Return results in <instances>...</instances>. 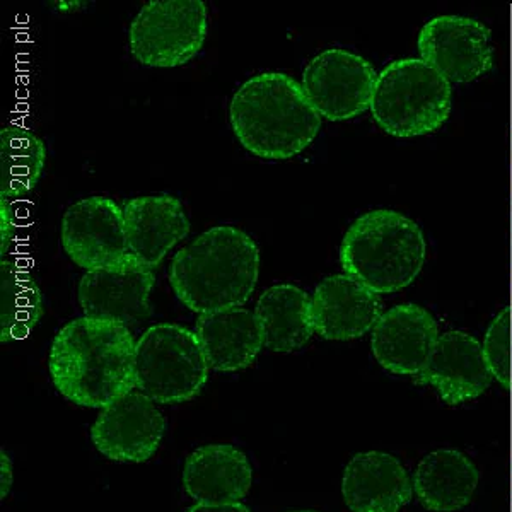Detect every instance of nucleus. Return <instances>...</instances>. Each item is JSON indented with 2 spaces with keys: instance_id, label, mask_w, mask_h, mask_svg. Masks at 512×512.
Wrapping results in <instances>:
<instances>
[{
  "instance_id": "obj_1",
  "label": "nucleus",
  "mask_w": 512,
  "mask_h": 512,
  "mask_svg": "<svg viewBox=\"0 0 512 512\" xmlns=\"http://www.w3.org/2000/svg\"><path fill=\"white\" fill-rule=\"evenodd\" d=\"M135 342L127 326L82 316L53 338L48 369L76 405L105 408L135 388Z\"/></svg>"
},
{
  "instance_id": "obj_2",
  "label": "nucleus",
  "mask_w": 512,
  "mask_h": 512,
  "mask_svg": "<svg viewBox=\"0 0 512 512\" xmlns=\"http://www.w3.org/2000/svg\"><path fill=\"white\" fill-rule=\"evenodd\" d=\"M260 277V250L238 227L217 226L181 248L169 267L176 297L198 315L241 308Z\"/></svg>"
},
{
  "instance_id": "obj_3",
  "label": "nucleus",
  "mask_w": 512,
  "mask_h": 512,
  "mask_svg": "<svg viewBox=\"0 0 512 512\" xmlns=\"http://www.w3.org/2000/svg\"><path fill=\"white\" fill-rule=\"evenodd\" d=\"M239 144L256 158L284 161L308 149L320 132L321 117L301 82L282 72L251 77L229 106Z\"/></svg>"
},
{
  "instance_id": "obj_4",
  "label": "nucleus",
  "mask_w": 512,
  "mask_h": 512,
  "mask_svg": "<svg viewBox=\"0 0 512 512\" xmlns=\"http://www.w3.org/2000/svg\"><path fill=\"white\" fill-rule=\"evenodd\" d=\"M424 233L395 210H373L349 227L340 245L345 274L376 294L410 286L425 263Z\"/></svg>"
},
{
  "instance_id": "obj_5",
  "label": "nucleus",
  "mask_w": 512,
  "mask_h": 512,
  "mask_svg": "<svg viewBox=\"0 0 512 512\" xmlns=\"http://www.w3.org/2000/svg\"><path fill=\"white\" fill-rule=\"evenodd\" d=\"M451 82L422 59L391 62L378 74L371 113L393 137H417L443 127L451 113Z\"/></svg>"
},
{
  "instance_id": "obj_6",
  "label": "nucleus",
  "mask_w": 512,
  "mask_h": 512,
  "mask_svg": "<svg viewBox=\"0 0 512 512\" xmlns=\"http://www.w3.org/2000/svg\"><path fill=\"white\" fill-rule=\"evenodd\" d=\"M197 333L173 323L147 328L135 344V388L154 403H183L202 391L209 378Z\"/></svg>"
},
{
  "instance_id": "obj_7",
  "label": "nucleus",
  "mask_w": 512,
  "mask_h": 512,
  "mask_svg": "<svg viewBox=\"0 0 512 512\" xmlns=\"http://www.w3.org/2000/svg\"><path fill=\"white\" fill-rule=\"evenodd\" d=\"M205 38L207 6L202 0H151L128 30L134 59L158 69L192 62L204 48Z\"/></svg>"
},
{
  "instance_id": "obj_8",
  "label": "nucleus",
  "mask_w": 512,
  "mask_h": 512,
  "mask_svg": "<svg viewBox=\"0 0 512 512\" xmlns=\"http://www.w3.org/2000/svg\"><path fill=\"white\" fill-rule=\"evenodd\" d=\"M376 81V70L361 55L330 48L309 60L301 86L320 117L344 122L371 108Z\"/></svg>"
},
{
  "instance_id": "obj_9",
  "label": "nucleus",
  "mask_w": 512,
  "mask_h": 512,
  "mask_svg": "<svg viewBox=\"0 0 512 512\" xmlns=\"http://www.w3.org/2000/svg\"><path fill=\"white\" fill-rule=\"evenodd\" d=\"M62 248L77 267H113L127 260L123 209L105 197L82 198L65 210L60 226Z\"/></svg>"
},
{
  "instance_id": "obj_10",
  "label": "nucleus",
  "mask_w": 512,
  "mask_h": 512,
  "mask_svg": "<svg viewBox=\"0 0 512 512\" xmlns=\"http://www.w3.org/2000/svg\"><path fill=\"white\" fill-rule=\"evenodd\" d=\"M156 284L154 270L128 256L118 265L88 270L79 282L82 313L96 320L134 326L151 315L149 296Z\"/></svg>"
},
{
  "instance_id": "obj_11",
  "label": "nucleus",
  "mask_w": 512,
  "mask_h": 512,
  "mask_svg": "<svg viewBox=\"0 0 512 512\" xmlns=\"http://www.w3.org/2000/svg\"><path fill=\"white\" fill-rule=\"evenodd\" d=\"M166 422L149 396L130 391L101 408L91 429L99 453L113 461L142 463L163 441Z\"/></svg>"
},
{
  "instance_id": "obj_12",
  "label": "nucleus",
  "mask_w": 512,
  "mask_h": 512,
  "mask_svg": "<svg viewBox=\"0 0 512 512\" xmlns=\"http://www.w3.org/2000/svg\"><path fill=\"white\" fill-rule=\"evenodd\" d=\"M419 52L441 76L460 84L475 81L494 65L489 28L461 16H441L425 24Z\"/></svg>"
},
{
  "instance_id": "obj_13",
  "label": "nucleus",
  "mask_w": 512,
  "mask_h": 512,
  "mask_svg": "<svg viewBox=\"0 0 512 512\" xmlns=\"http://www.w3.org/2000/svg\"><path fill=\"white\" fill-rule=\"evenodd\" d=\"M492 379L477 338L465 332H448L439 335L427 366L414 376V383L429 384L444 403L456 407L482 396Z\"/></svg>"
},
{
  "instance_id": "obj_14",
  "label": "nucleus",
  "mask_w": 512,
  "mask_h": 512,
  "mask_svg": "<svg viewBox=\"0 0 512 512\" xmlns=\"http://www.w3.org/2000/svg\"><path fill=\"white\" fill-rule=\"evenodd\" d=\"M439 332L434 316L417 304H402L383 313L373 328L371 349L381 366L400 376L424 371Z\"/></svg>"
},
{
  "instance_id": "obj_15",
  "label": "nucleus",
  "mask_w": 512,
  "mask_h": 512,
  "mask_svg": "<svg viewBox=\"0 0 512 512\" xmlns=\"http://www.w3.org/2000/svg\"><path fill=\"white\" fill-rule=\"evenodd\" d=\"M128 253L147 268H158L190 233L185 207L171 195H147L123 205Z\"/></svg>"
},
{
  "instance_id": "obj_16",
  "label": "nucleus",
  "mask_w": 512,
  "mask_h": 512,
  "mask_svg": "<svg viewBox=\"0 0 512 512\" xmlns=\"http://www.w3.org/2000/svg\"><path fill=\"white\" fill-rule=\"evenodd\" d=\"M311 299L315 332L325 340L364 337L383 316L379 294L347 274L321 280Z\"/></svg>"
},
{
  "instance_id": "obj_17",
  "label": "nucleus",
  "mask_w": 512,
  "mask_h": 512,
  "mask_svg": "<svg viewBox=\"0 0 512 512\" xmlns=\"http://www.w3.org/2000/svg\"><path fill=\"white\" fill-rule=\"evenodd\" d=\"M342 495L352 512H400L412 501L414 485L398 458L367 451L345 466Z\"/></svg>"
},
{
  "instance_id": "obj_18",
  "label": "nucleus",
  "mask_w": 512,
  "mask_h": 512,
  "mask_svg": "<svg viewBox=\"0 0 512 512\" xmlns=\"http://www.w3.org/2000/svg\"><path fill=\"white\" fill-rule=\"evenodd\" d=\"M253 470L243 451L229 444H210L188 456L183 485L197 504H234L245 499Z\"/></svg>"
},
{
  "instance_id": "obj_19",
  "label": "nucleus",
  "mask_w": 512,
  "mask_h": 512,
  "mask_svg": "<svg viewBox=\"0 0 512 512\" xmlns=\"http://www.w3.org/2000/svg\"><path fill=\"white\" fill-rule=\"evenodd\" d=\"M195 333L209 367L219 373L250 367L263 349L262 330L255 313L245 308L198 315Z\"/></svg>"
},
{
  "instance_id": "obj_20",
  "label": "nucleus",
  "mask_w": 512,
  "mask_h": 512,
  "mask_svg": "<svg viewBox=\"0 0 512 512\" xmlns=\"http://www.w3.org/2000/svg\"><path fill=\"white\" fill-rule=\"evenodd\" d=\"M412 485L427 511H460L472 502L477 490V466L458 449H437L417 465Z\"/></svg>"
},
{
  "instance_id": "obj_21",
  "label": "nucleus",
  "mask_w": 512,
  "mask_h": 512,
  "mask_svg": "<svg viewBox=\"0 0 512 512\" xmlns=\"http://www.w3.org/2000/svg\"><path fill=\"white\" fill-rule=\"evenodd\" d=\"M255 316L263 347L272 352L303 349L316 333L313 299L292 284L268 287L256 303Z\"/></svg>"
},
{
  "instance_id": "obj_22",
  "label": "nucleus",
  "mask_w": 512,
  "mask_h": 512,
  "mask_svg": "<svg viewBox=\"0 0 512 512\" xmlns=\"http://www.w3.org/2000/svg\"><path fill=\"white\" fill-rule=\"evenodd\" d=\"M43 316V296L30 270L18 262H0V340L19 342L35 330Z\"/></svg>"
},
{
  "instance_id": "obj_23",
  "label": "nucleus",
  "mask_w": 512,
  "mask_h": 512,
  "mask_svg": "<svg viewBox=\"0 0 512 512\" xmlns=\"http://www.w3.org/2000/svg\"><path fill=\"white\" fill-rule=\"evenodd\" d=\"M47 163L45 142L21 125L0 130V197L21 198L35 190Z\"/></svg>"
},
{
  "instance_id": "obj_24",
  "label": "nucleus",
  "mask_w": 512,
  "mask_h": 512,
  "mask_svg": "<svg viewBox=\"0 0 512 512\" xmlns=\"http://www.w3.org/2000/svg\"><path fill=\"white\" fill-rule=\"evenodd\" d=\"M485 364L492 378L511 388V309H502L487 330L482 344Z\"/></svg>"
},
{
  "instance_id": "obj_25",
  "label": "nucleus",
  "mask_w": 512,
  "mask_h": 512,
  "mask_svg": "<svg viewBox=\"0 0 512 512\" xmlns=\"http://www.w3.org/2000/svg\"><path fill=\"white\" fill-rule=\"evenodd\" d=\"M18 233V224L16 217L12 212V207L6 198L0 200V245H2V258H6L7 251L11 248L12 241Z\"/></svg>"
},
{
  "instance_id": "obj_26",
  "label": "nucleus",
  "mask_w": 512,
  "mask_h": 512,
  "mask_svg": "<svg viewBox=\"0 0 512 512\" xmlns=\"http://www.w3.org/2000/svg\"><path fill=\"white\" fill-rule=\"evenodd\" d=\"M187 512H251L248 507L243 506L241 502L234 504H195L187 509Z\"/></svg>"
},
{
  "instance_id": "obj_27",
  "label": "nucleus",
  "mask_w": 512,
  "mask_h": 512,
  "mask_svg": "<svg viewBox=\"0 0 512 512\" xmlns=\"http://www.w3.org/2000/svg\"><path fill=\"white\" fill-rule=\"evenodd\" d=\"M2 480H0V489H2V497H6L11 490L12 485V463L7 456L6 451L2 449Z\"/></svg>"
},
{
  "instance_id": "obj_28",
  "label": "nucleus",
  "mask_w": 512,
  "mask_h": 512,
  "mask_svg": "<svg viewBox=\"0 0 512 512\" xmlns=\"http://www.w3.org/2000/svg\"><path fill=\"white\" fill-rule=\"evenodd\" d=\"M289 512H316V511H289Z\"/></svg>"
}]
</instances>
